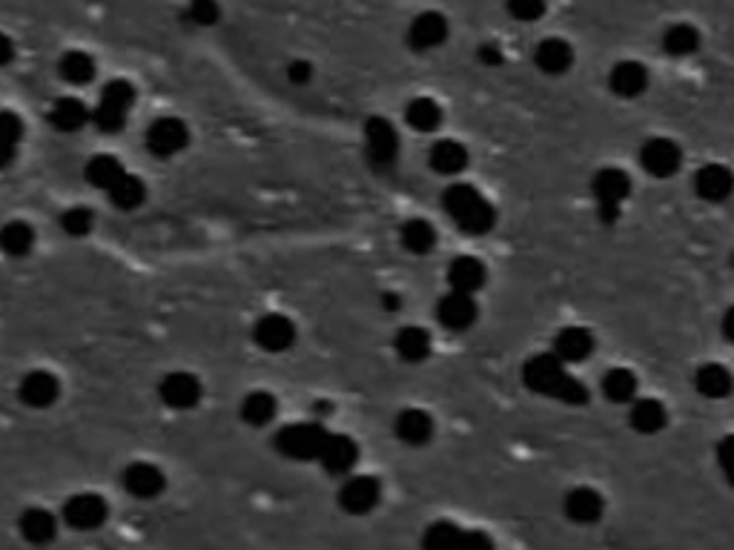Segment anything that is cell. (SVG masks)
Masks as SVG:
<instances>
[{"label":"cell","mask_w":734,"mask_h":550,"mask_svg":"<svg viewBox=\"0 0 734 550\" xmlns=\"http://www.w3.org/2000/svg\"><path fill=\"white\" fill-rule=\"evenodd\" d=\"M522 381L528 390H534L540 396H551V399L571 404V407H580V404L588 402V387L565 370V361L557 353H540V356L525 361Z\"/></svg>","instance_id":"6da1fadb"},{"label":"cell","mask_w":734,"mask_h":550,"mask_svg":"<svg viewBox=\"0 0 734 550\" xmlns=\"http://www.w3.org/2000/svg\"><path fill=\"white\" fill-rule=\"evenodd\" d=\"M442 207L454 218V224L465 235H485L494 230L497 212L488 198L471 184H451L442 192Z\"/></svg>","instance_id":"7a4b0ae2"},{"label":"cell","mask_w":734,"mask_h":550,"mask_svg":"<svg viewBox=\"0 0 734 550\" xmlns=\"http://www.w3.org/2000/svg\"><path fill=\"white\" fill-rule=\"evenodd\" d=\"M327 436L330 433L319 422L287 424L276 433V450L284 459H293V462H310V459L319 462Z\"/></svg>","instance_id":"3957f363"},{"label":"cell","mask_w":734,"mask_h":550,"mask_svg":"<svg viewBox=\"0 0 734 550\" xmlns=\"http://www.w3.org/2000/svg\"><path fill=\"white\" fill-rule=\"evenodd\" d=\"M135 104V86L130 81H109L98 98V106L92 112V121L101 132H118L124 129L127 118H130V109Z\"/></svg>","instance_id":"277c9868"},{"label":"cell","mask_w":734,"mask_h":550,"mask_svg":"<svg viewBox=\"0 0 734 550\" xmlns=\"http://www.w3.org/2000/svg\"><path fill=\"white\" fill-rule=\"evenodd\" d=\"M591 192H594V201H597L600 221L614 224L620 218V204L631 195V178H628V172L617 170V167H605V170L594 175Z\"/></svg>","instance_id":"5b68a950"},{"label":"cell","mask_w":734,"mask_h":550,"mask_svg":"<svg viewBox=\"0 0 734 550\" xmlns=\"http://www.w3.org/2000/svg\"><path fill=\"white\" fill-rule=\"evenodd\" d=\"M365 149L370 167L379 172H388L396 167L399 158V135L388 118L373 115L365 124Z\"/></svg>","instance_id":"8992f818"},{"label":"cell","mask_w":734,"mask_h":550,"mask_svg":"<svg viewBox=\"0 0 734 550\" xmlns=\"http://www.w3.org/2000/svg\"><path fill=\"white\" fill-rule=\"evenodd\" d=\"M144 138H147V149L155 158H173L190 144V129L181 118H158L147 129Z\"/></svg>","instance_id":"52a82bcc"},{"label":"cell","mask_w":734,"mask_h":550,"mask_svg":"<svg viewBox=\"0 0 734 550\" xmlns=\"http://www.w3.org/2000/svg\"><path fill=\"white\" fill-rule=\"evenodd\" d=\"M640 164L654 178H671L683 167V149L671 138H651L640 149Z\"/></svg>","instance_id":"ba28073f"},{"label":"cell","mask_w":734,"mask_h":550,"mask_svg":"<svg viewBox=\"0 0 734 550\" xmlns=\"http://www.w3.org/2000/svg\"><path fill=\"white\" fill-rule=\"evenodd\" d=\"M109 508L98 493H75L64 505V522L75 530H95L107 522Z\"/></svg>","instance_id":"9c48e42d"},{"label":"cell","mask_w":734,"mask_h":550,"mask_svg":"<svg viewBox=\"0 0 734 550\" xmlns=\"http://www.w3.org/2000/svg\"><path fill=\"white\" fill-rule=\"evenodd\" d=\"M253 341L264 353H284L296 341V324L281 313H267L253 327Z\"/></svg>","instance_id":"30bf717a"},{"label":"cell","mask_w":734,"mask_h":550,"mask_svg":"<svg viewBox=\"0 0 734 550\" xmlns=\"http://www.w3.org/2000/svg\"><path fill=\"white\" fill-rule=\"evenodd\" d=\"M379 499H382V485L373 476H350L339 490V505L350 516H365L379 505Z\"/></svg>","instance_id":"8fae6325"},{"label":"cell","mask_w":734,"mask_h":550,"mask_svg":"<svg viewBox=\"0 0 734 550\" xmlns=\"http://www.w3.org/2000/svg\"><path fill=\"white\" fill-rule=\"evenodd\" d=\"M476 316H479V307L471 293H459V290H451L445 298H439L436 304V318L445 330H454V333H462L468 327H474Z\"/></svg>","instance_id":"7c38bea8"},{"label":"cell","mask_w":734,"mask_h":550,"mask_svg":"<svg viewBox=\"0 0 734 550\" xmlns=\"http://www.w3.org/2000/svg\"><path fill=\"white\" fill-rule=\"evenodd\" d=\"M201 381L193 373H170L158 384V396L170 410H193L201 402Z\"/></svg>","instance_id":"4fadbf2b"},{"label":"cell","mask_w":734,"mask_h":550,"mask_svg":"<svg viewBox=\"0 0 734 550\" xmlns=\"http://www.w3.org/2000/svg\"><path fill=\"white\" fill-rule=\"evenodd\" d=\"M18 396H21V402L26 407H32V410H46V407H52V404L58 402V396H61V381L55 379L52 373H46V370H32V373H26L18 384Z\"/></svg>","instance_id":"5bb4252c"},{"label":"cell","mask_w":734,"mask_h":550,"mask_svg":"<svg viewBox=\"0 0 734 550\" xmlns=\"http://www.w3.org/2000/svg\"><path fill=\"white\" fill-rule=\"evenodd\" d=\"M121 485L135 499H155V496L164 493L167 476L150 462H135V465H130L121 473Z\"/></svg>","instance_id":"9a60e30c"},{"label":"cell","mask_w":734,"mask_h":550,"mask_svg":"<svg viewBox=\"0 0 734 550\" xmlns=\"http://www.w3.org/2000/svg\"><path fill=\"white\" fill-rule=\"evenodd\" d=\"M319 462L330 476H345L359 462V445L345 433H330L319 453Z\"/></svg>","instance_id":"2e32d148"},{"label":"cell","mask_w":734,"mask_h":550,"mask_svg":"<svg viewBox=\"0 0 734 550\" xmlns=\"http://www.w3.org/2000/svg\"><path fill=\"white\" fill-rule=\"evenodd\" d=\"M448 41V18L439 12H422L411 21L408 29V43L416 52H428Z\"/></svg>","instance_id":"e0dca14e"},{"label":"cell","mask_w":734,"mask_h":550,"mask_svg":"<svg viewBox=\"0 0 734 550\" xmlns=\"http://www.w3.org/2000/svg\"><path fill=\"white\" fill-rule=\"evenodd\" d=\"M694 190L703 201L720 204L734 192V172L723 164H706L694 175Z\"/></svg>","instance_id":"ac0fdd59"},{"label":"cell","mask_w":734,"mask_h":550,"mask_svg":"<svg viewBox=\"0 0 734 550\" xmlns=\"http://www.w3.org/2000/svg\"><path fill=\"white\" fill-rule=\"evenodd\" d=\"M605 502L594 487H574L565 496V516L577 525H594L603 519Z\"/></svg>","instance_id":"d6986e66"},{"label":"cell","mask_w":734,"mask_h":550,"mask_svg":"<svg viewBox=\"0 0 734 550\" xmlns=\"http://www.w3.org/2000/svg\"><path fill=\"white\" fill-rule=\"evenodd\" d=\"M608 86L617 98H640L648 89L646 66L637 61H620L608 72Z\"/></svg>","instance_id":"ffe728a7"},{"label":"cell","mask_w":734,"mask_h":550,"mask_svg":"<svg viewBox=\"0 0 734 550\" xmlns=\"http://www.w3.org/2000/svg\"><path fill=\"white\" fill-rule=\"evenodd\" d=\"M393 430H396V439H399V442H405V445L411 447H422L433 439V419L425 413V410L408 407V410H402V413L396 416Z\"/></svg>","instance_id":"44dd1931"},{"label":"cell","mask_w":734,"mask_h":550,"mask_svg":"<svg viewBox=\"0 0 734 550\" xmlns=\"http://www.w3.org/2000/svg\"><path fill=\"white\" fill-rule=\"evenodd\" d=\"M488 281V270L485 264L474 258V255H459L451 261L448 267V284L451 290H459V293H471L474 296L476 290H482Z\"/></svg>","instance_id":"7402d4cb"},{"label":"cell","mask_w":734,"mask_h":550,"mask_svg":"<svg viewBox=\"0 0 734 550\" xmlns=\"http://www.w3.org/2000/svg\"><path fill=\"white\" fill-rule=\"evenodd\" d=\"M694 387L703 399H729L734 390V376L723 367V364H703L697 373H694Z\"/></svg>","instance_id":"603a6c76"},{"label":"cell","mask_w":734,"mask_h":550,"mask_svg":"<svg viewBox=\"0 0 734 550\" xmlns=\"http://www.w3.org/2000/svg\"><path fill=\"white\" fill-rule=\"evenodd\" d=\"M554 353L560 356L565 364H577L585 361L594 353V336L585 327H565L554 339Z\"/></svg>","instance_id":"cb8c5ba5"},{"label":"cell","mask_w":734,"mask_h":550,"mask_svg":"<svg viewBox=\"0 0 734 550\" xmlns=\"http://www.w3.org/2000/svg\"><path fill=\"white\" fill-rule=\"evenodd\" d=\"M534 61H537V66L545 75H565L574 66V49H571V43L562 41V38H545L537 46Z\"/></svg>","instance_id":"d4e9b609"},{"label":"cell","mask_w":734,"mask_h":550,"mask_svg":"<svg viewBox=\"0 0 734 550\" xmlns=\"http://www.w3.org/2000/svg\"><path fill=\"white\" fill-rule=\"evenodd\" d=\"M428 161H431V170L439 175H459V172L468 167V149L462 147L459 141H436L428 152Z\"/></svg>","instance_id":"484cf974"},{"label":"cell","mask_w":734,"mask_h":550,"mask_svg":"<svg viewBox=\"0 0 734 550\" xmlns=\"http://www.w3.org/2000/svg\"><path fill=\"white\" fill-rule=\"evenodd\" d=\"M628 422H631V427L637 433L651 436V433H660L666 427L669 413H666L663 402H657V399H634L631 402V413H628Z\"/></svg>","instance_id":"4316f807"},{"label":"cell","mask_w":734,"mask_h":550,"mask_svg":"<svg viewBox=\"0 0 734 550\" xmlns=\"http://www.w3.org/2000/svg\"><path fill=\"white\" fill-rule=\"evenodd\" d=\"M396 356L408 364H419L431 356V333L425 327H402L393 339Z\"/></svg>","instance_id":"83f0119b"},{"label":"cell","mask_w":734,"mask_h":550,"mask_svg":"<svg viewBox=\"0 0 734 550\" xmlns=\"http://www.w3.org/2000/svg\"><path fill=\"white\" fill-rule=\"evenodd\" d=\"M18 528H21V536L32 545H46L55 539L58 533V522L55 516L44 508H29L23 510V516L18 519Z\"/></svg>","instance_id":"f1b7e54d"},{"label":"cell","mask_w":734,"mask_h":550,"mask_svg":"<svg viewBox=\"0 0 734 550\" xmlns=\"http://www.w3.org/2000/svg\"><path fill=\"white\" fill-rule=\"evenodd\" d=\"M92 118L84 101L78 98H58L52 109H49V124L58 132H78Z\"/></svg>","instance_id":"f546056e"},{"label":"cell","mask_w":734,"mask_h":550,"mask_svg":"<svg viewBox=\"0 0 734 550\" xmlns=\"http://www.w3.org/2000/svg\"><path fill=\"white\" fill-rule=\"evenodd\" d=\"M399 238H402V247L413 255H428L436 247V230H433L431 221H425V218L405 221L402 230H399Z\"/></svg>","instance_id":"4dcf8cb0"},{"label":"cell","mask_w":734,"mask_h":550,"mask_svg":"<svg viewBox=\"0 0 734 550\" xmlns=\"http://www.w3.org/2000/svg\"><path fill=\"white\" fill-rule=\"evenodd\" d=\"M238 413H241V419L250 424V427H267V424L276 419V413H279V402L267 390H256V393H250L241 402Z\"/></svg>","instance_id":"1f68e13d"},{"label":"cell","mask_w":734,"mask_h":550,"mask_svg":"<svg viewBox=\"0 0 734 550\" xmlns=\"http://www.w3.org/2000/svg\"><path fill=\"white\" fill-rule=\"evenodd\" d=\"M109 201L118 207V210H138L147 198V187L138 175H130L124 172L112 187H109Z\"/></svg>","instance_id":"d6a6232c"},{"label":"cell","mask_w":734,"mask_h":550,"mask_svg":"<svg viewBox=\"0 0 734 550\" xmlns=\"http://www.w3.org/2000/svg\"><path fill=\"white\" fill-rule=\"evenodd\" d=\"M700 49V32L691 23H674L663 32V52L671 58H689Z\"/></svg>","instance_id":"836d02e7"},{"label":"cell","mask_w":734,"mask_h":550,"mask_svg":"<svg viewBox=\"0 0 734 550\" xmlns=\"http://www.w3.org/2000/svg\"><path fill=\"white\" fill-rule=\"evenodd\" d=\"M58 72H61V78H64L66 84L87 86L95 78L98 66L92 61V55L81 52V49H72V52H66L64 58L58 61Z\"/></svg>","instance_id":"e575fe53"},{"label":"cell","mask_w":734,"mask_h":550,"mask_svg":"<svg viewBox=\"0 0 734 550\" xmlns=\"http://www.w3.org/2000/svg\"><path fill=\"white\" fill-rule=\"evenodd\" d=\"M603 396L614 404H628L637 399V376L626 367L608 370L603 379Z\"/></svg>","instance_id":"d590c367"},{"label":"cell","mask_w":734,"mask_h":550,"mask_svg":"<svg viewBox=\"0 0 734 550\" xmlns=\"http://www.w3.org/2000/svg\"><path fill=\"white\" fill-rule=\"evenodd\" d=\"M35 247V230L26 221H9L0 227V250L12 258H23Z\"/></svg>","instance_id":"8d00e7d4"},{"label":"cell","mask_w":734,"mask_h":550,"mask_svg":"<svg viewBox=\"0 0 734 550\" xmlns=\"http://www.w3.org/2000/svg\"><path fill=\"white\" fill-rule=\"evenodd\" d=\"M23 138V124L15 112H0V170H6L15 158Z\"/></svg>","instance_id":"74e56055"},{"label":"cell","mask_w":734,"mask_h":550,"mask_svg":"<svg viewBox=\"0 0 734 550\" xmlns=\"http://www.w3.org/2000/svg\"><path fill=\"white\" fill-rule=\"evenodd\" d=\"M124 164L115 158V155H92L87 164V181L95 187V190H109L121 175H124Z\"/></svg>","instance_id":"f35d334b"},{"label":"cell","mask_w":734,"mask_h":550,"mask_svg":"<svg viewBox=\"0 0 734 550\" xmlns=\"http://www.w3.org/2000/svg\"><path fill=\"white\" fill-rule=\"evenodd\" d=\"M405 121L416 132H433L442 124V106L433 98H413L411 104L405 106Z\"/></svg>","instance_id":"ab89813d"},{"label":"cell","mask_w":734,"mask_h":550,"mask_svg":"<svg viewBox=\"0 0 734 550\" xmlns=\"http://www.w3.org/2000/svg\"><path fill=\"white\" fill-rule=\"evenodd\" d=\"M462 539H465V530L456 528L454 522H433L422 536V545L433 550L462 548Z\"/></svg>","instance_id":"60d3db41"},{"label":"cell","mask_w":734,"mask_h":550,"mask_svg":"<svg viewBox=\"0 0 734 550\" xmlns=\"http://www.w3.org/2000/svg\"><path fill=\"white\" fill-rule=\"evenodd\" d=\"M61 227H64L66 235L72 238H84V235L92 233L95 227V215L89 207H69V210L61 215Z\"/></svg>","instance_id":"b9f144b4"},{"label":"cell","mask_w":734,"mask_h":550,"mask_svg":"<svg viewBox=\"0 0 734 550\" xmlns=\"http://www.w3.org/2000/svg\"><path fill=\"white\" fill-rule=\"evenodd\" d=\"M187 21L195 26H216L221 21V9L216 0H190L187 3Z\"/></svg>","instance_id":"7bdbcfd3"},{"label":"cell","mask_w":734,"mask_h":550,"mask_svg":"<svg viewBox=\"0 0 734 550\" xmlns=\"http://www.w3.org/2000/svg\"><path fill=\"white\" fill-rule=\"evenodd\" d=\"M508 12L514 21L534 23L545 15V0H508Z\"/></svg>","instance_id":"ee69618b"},{"label":"cell","mask_w":734,"mask_h":550,"mask_svg":"<svg viewBox=\"0 0 734 550\" xmlns=\"http://www.w3.org/2000/svg\"><path fill=\"white\" fill-rule=\"evenodd\" d=\"M717 465L723 470L726 482L734 487V436L720 439V445H717Z\"/></svg>","instance_id":"f6af8a7d"},{"label":"cell","mask_w":734,"mask_h":550,"mask_svg":"<svg viewBox=\"0 0 734 550\" xmlns=\"http://www.w3.org/2000/svg\"><path fill=\"white\" fill-rule=\"evenodd\" d=\"M287 81L296 86H304L313 81V64H307V61H293V64L287 66Z\"/></svg>","instance_id":"bcb514c9"},{"label":"cell","mask_w":734,"mask_h":550,"mask_svg":"<svg viewBox=\"0 0 734 550\" xmlns=\"http://www.w3.org/2000/svg\"><path fill=\"white\" fill-rule=\"evenodd\" d=\"M476 58L485 66H499L505 61V55H502V49H499L497 43H482L479 52H476Z\"/></svg>","instance_id":"7dc6e473"},{"label":"cell","mask_w":734,"mask_h":550,"mask_svg":"<svg viewBox=\"0 0 734 550\" xmlns=\"http://www.w3.org/2000/svg\"><path fill=\"white\" fill-rule=\"evenodd\" d=\"M12 58H15V43L9 41V38L0 32V69L12 64Z\"/></svg>","instance_id":"c3c4849f"},{"label":"cell","mask_w":734,"mask_h":550,"mask_svg":"<svg viewBox=\"0 0 734 550\" xmlns=\"http://www.w3.org/2000/svg\"><path fill=\"white\" fill-rule=\"evenodd\" d=\"M723 336H726V341L734 344V307H729L726 316H723Z\"/></svg>","instance_id":"681fc988"},{"label":"cell","mask_w":734,"mask_h":550,"mask_svg":"<svg viewBox=\"0 0 734 550\" xmlns=\"http://www.w3.org/2000/svg\"><path fill=\"white\" fill-rule=\"evenodd\" d=\"M382 307H385L388 313H396V310H402V298L396 296V293H385V296H382Z\"/></svg>","instance_id":"f907efd6"},{"label":"cell","mask_w":734,"mask_h":550,"mask_svg":"<svg viewBox=\"0 0 734 550\" xmlns=\"http://www.w3.org/2000/svg\"><path fill=\"white\" fill-rule=\"evenodd\" d=\"M732 267H734V255H732Z\"/></svg>","instance_id":"816d5d0a"}]
</instances>
